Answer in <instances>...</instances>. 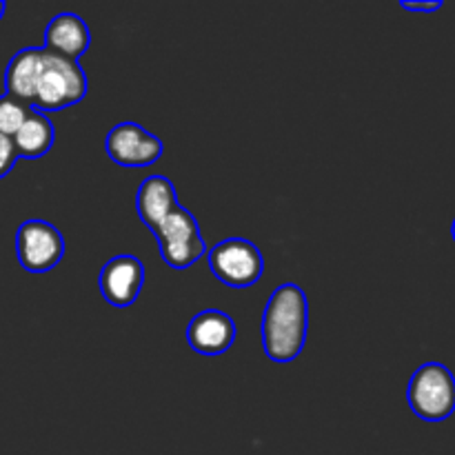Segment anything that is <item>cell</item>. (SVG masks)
Returning <instances> with one entry per match:
<instances>
[{"label":"cell","mask_w":455,"mask_h":455,"mask_svg":"<svg viewBox=\"0 0 455 455\" xmlns=\"http://www.w3.org/2000/svg\"><path fill=\"white\" fill-rule=\"evenodd\" d=\"M309 329V302L298 284H280L271 293L262 315V347L269 360L293 363L302 354Z\"/></svg>","instance_id":"6da1fadb"},{"label":"cell","mask_w":455,"mask_h":455,"mask_svg":"<svg viewBox=\"0 0 455 455\" xmlns=\"http://www.w3.org/2000/svg\"><path fill=\"white\" fill-rule=\"evenodd\" d=\"M407 400L425 422H443L455 413V376L443 363H425L409 380Z\"/></svg>","instance_id":"7a4b0ae2"},{"label":"cell","mask_w":455,"mask_h":455,"mask_svg":"<svg viewBox=\"0 0 455 455\" xmlns=\"http://www.w3.org/2000/svg\"><path fill=\"white\" fill-rule=\"evenodd\" d=\"M87 96V76L78 60L56 56L44 49L43 74L38 80L34 109L38 111H60L65 107L76 105Z\"/></svg>","instance_id":"3957f363"},{"label":"cell","mask_w":455,"mask_h":455,"mask_svg":"<svg viewBox=\"0 0 455 455\" xmlns=\"http://www.w3.org/2000/svg\"><path fill=\"white\" fill-rule=\"evenodd\" d=\"M151 234L160 244V256L172 269H189L207 251L194 213L176 204L172 213Z\"/></svg>","instance_id":"277c9868"},{"label":"cell","mask_w":455,"mask_h":455,"mask_svg":"<svg viewBox=\"0 0 455 455\" xmlns=\"http://www.w3.org/2000/svg\"><path fill=\"white\" fill-rule=\"evenodd\" d=\"M209 267L227 287L247 289L262 278L265 258L251 240L227 238L209 251Z\"/></svg>","instance_id":"5b68a950"},{"label":"cell","mask_w":455,"mask_h":455,"mask_svg":"<svg viewBox=\"0 0 455 455\" xmlns=\"http://www.w3.org/2000/svg\"><path fill=\"white\" fill-rule=\"evenodd\" d=\"M16 256L25 271L44 274L65 256V238L52 222L27 220L18 227Z\"/></svg>","instance_id":"8992f818"},{"label":"cell","mask_w":455,"mask_h":455,"mask_svg":"<svg viewBox=\"0 0 455 455\" xmlns=\"http://www.w3.org/2000/svg\"><path fill=\"white\" fill-rule=\"evenodd\" d=\"M107 156L120 167H149L163 158V140L138 123H120L107 133Z\"/></svg>","instance_id":"52a82bcc"},{"label":"cell","mask_w":455,"mask_h":455,"mask_svg":"<svg viewBox=\"0 0 455 455\" xmlns=\"http://www.w3.org/2000/svg\"><path fill=\"white\" fill-rule=\"evenodd\" d=\"M145 284V265L136 256H116L102 267L98 287L111 307H132Z\"/></svg>","instance_id":"ba28073f"},{"label":"cell","mask_w":455,"mask_h":455,"mask_svg":"<svg viewBox=\"0 0 455 455\" xmlns=\"http://www.w3.org/2000/svg\"><path fill=\"white\" fill-rule=\"evenodd\" d=\"M187 342L200 355H220L229 351L235 342V323L229 314L220 309L200 311L187 324Z\"/></svg>","instance_id":"9c48e42d"},{"label":"cell","mask_w":455,"mask_h":455,"mask_svg":"<svg viewBox=\"0 0 455 455\" xmlns=\"http://www.w3.org/2000/svg\"><path fill=\"white\" fill-rule=\"evenodd\" d=\"M44 49L43 47H27L20 49L16 56L9 60L7 71H4V87L7 96L16 98L18 102L27 107H34L36 92H38V80L43 74Z\"/></svg>","instance_id":"30bf717a"},{"label":"cell","mask_w":455,"mask_h":455,"mask_svg":"<svg viewBox=\"0 0 455 455\" xmlns=\"http://www.w3.org/2000/svg\"><path fill=\"white\" fill-rule=\"evenodd\" d=\"M92 44V31L87 22L76 13H58L44 29V47L56 56L78 60Z\"/></svg>","instance_id":"8fae6325"},{"label":"cell","mask_w":455,"mask_h":455,"mask_svg":"<svg viewBox=\"0 0 455 455\" xmlns=\"http://www.w3.org/2000/svg\"><path fill=\"white\" fill-rule=\"evenodd\" d=\"M176 187L164 176H149L142 180L136 194V209L140 220L151 231L176 209Z\"/></svg>","instance_id":"7c38bea8"},{"label":"cell","mask_w":455,"mask_h":455,"mask_svg":"<svg viewBox=\"0 0 455 455\" xmlns=\"http://www.w3.org/2000/svg\"><path fill=\"white\" fill-rule=\"evenodd\" d=\"M12 140L18 156H25V158H40V156H44L52 149L53 140H56L53 123L43 114V111L31 107L29 114H27V120L22 123V127L18 129V133Z\"/></svg>","instance_id":"4fadbf2b"},{"label":"cell","mask_w":455,"mask_h":455,"mask_svg":"<svg viewBox=\"0 0 455 455\" xmlns=\"http://www.w3.org/2000/svg\"><path fill=\"white\" fill-rule=\"evenodd\" d=\"M31 107L22 105L16 98L12 96H0V136L13 138L18 133V129L22 127V123L27 120Z\"/></svg>","instance_id":"5bb4252c"},{"label":"cell","mask_w":455,"mask_h":455,"mask_svg":"<svg viewBox=\"0 0 455 455\" xmlns=\"http://www.w3.org/2000/svg\"><path fill=\"white\" fill-rule=\"evenodd\" d=\"M18 158H20V156H18L12 138L0 136V180H3L9 172H12Z\"/></svg>","instance_id":"9a60e30c"},{"label":"cell","mask_w":455,"mask_h":455,"mask_svg":"<svg viewBox=\"0 0 455 455\" xmlns=\"http://www.w3.org/2000/svg\"><path fill=\"white\" fill-rule=\"evenodd\" d=\"M400 7L403 9H409V12H425V13H431V12H438V9H443V3L440 0H434V3H400Z\"/></svg>","instance_id":"2e32d148"},{"label":"cell","mask_w":455,"mask_h":455,"mask_svg":"<svg viewBox=\"0 0 455 455\" xmlns=\"http://www.w3.org/2000/svg\"><path fill=\"white\" fill-rule=\"evenodd\" d=\"M4 9H7V4H4L3 0H0V20H3V16H4Z\"/></svg>","instance_id":"e0dca14e"},{"label":"cell","mask_w":455,"mask_h":455,"mask_svg":"<svg viewBox=\"0 0 455 455\" xmlns=\"http://www.w3.org/2000/svg\"><path fill=\"white\" fill-rule=\"evenodd\" d=\"M451 238H453V243H455V220H453V225H451Z\"/></svg>","instance_id":"ac0fdd59"}]
</instances>
